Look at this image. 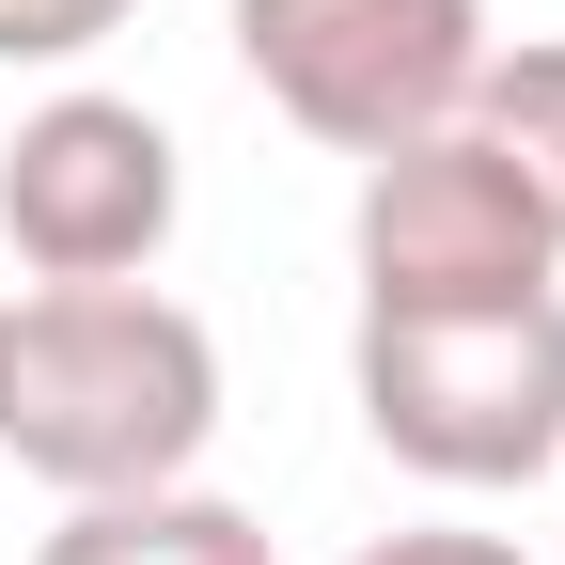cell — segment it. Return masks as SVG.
<instances>
[{
	"instance_id": "cell-9",
	"label": "cell",
	"mask_w": 565,
	"mask_h": 565,
	"mask_svg": "<svg viewBox=\"0 0 565 565\" xmlns=\"http://www.w3.org/2000/svg\"><path fill=\"white\" fill-rule=\"evenodd\" d=\"M362 565H519V534H456V519H424V534H377Z\"/></svg>"
},
{
	"instance_id": "cell-8",
	"label": "cell",
	"mask_w": 565,
	"mask_h": 565,
	"mask_svg": "<svg viewBox=\"0 0 565 565\" xmlns=\"http://www.w3.org/2000/svg\"><path fill=\"white\" fill-rule=\"evenodd\" d=\"M141 17V0H0V63H79Z\"/></svg>"
},
{
	"instance_id": "cell-7",
	"label": "cell",
	"mask_w": 565,
	"mask_h": 565,
	"mask_svg": "<svg viewBox=\"0 0 565 565\" xmlns=\"http://www.w3.org/2000/svg\"><path fill=\"white\" fill-rule=\"evenodd\" d=\"M456 126H471L487 158L534 189V221L565 236V32H534V47H487V63H471V95H456Z\"/></svg>"
},
{
	"instance_id": "cell-1",
	"label": "cell",
	"mask_w": 565,
	"mask_h": 565,
	"mask_svg": "<svg viewBox=\"0 0 565 565\" xmlns=\"http://www.w3.org/2000/svg\"><path fill=\"white\" fill-rule=\"evenodd\" d=\"M221 440V345L158 282H32L0 299V456L63 503L189 487Z\"/></svg>"
},
{
	"instance_id": "cell-2",
	"label": "cell",
	"mask_w": 565,
	"mask_h": 565,
	"mask_svg": "<svg viewBox=\"0 0 565 565\" xmlns=\"http://www.w3.org/2000/svg\"><path fill=\"white\" fill-rule=\"evenodd\" d=\"M377 456L424 487H534L565 456V299H503V315H362L345 345Z\"/></svg>"
},
{
	"instance_id": "cell-6",
	"label": "cell",
	"mask_w": 565,
	"mask_h": 565,
	"mask_svg": "<svg viewBox=\"0 0 565 565\" xmlns=\"http://www.w3.org/2000/svg\"><path fill=\"white\" fill-rule=\"evenodd\" d=\"M32 565H282V534L221 487H126V503H63V534H32Z\"/></svg>"
},
{
	"instance_id": "cell-4",
	"label": "cell",
	"mask_w": 565,
	"mask_h": 565,
	"mask_svg": "<svg viewBox=\"0 0 565 565\" xmlns=\"http://www.w3.org/2000/svg\"><path fill=\"white\" fill-rule=\"evenodd\" d=\"M345 267H362V315H503V299H550L565 236L534 221V189L471 126H424L393 158H362Z\"/></svg>"
},
{
	"instance_id": "cell-5",
	"label": "cell",
	"mask_w": 565,
	"mask_h": 565,
	"mask_svg": "<svg viewBox=\"0 0 565 565\" xmlns=\"http://www.w3.org/2000/svg\"><path fill=\"white\" fill-rule=\"evenodd\" d=\"M173 204H189V173L141 95H47L0 141V236L32 282H141L173 252Z\"/></svg>"
},
{
	"instance_id": "cell-3",
	"label": "cell",
	"mask_w": 565,
	"mask_h": 565,
	"mask_svg": "<svg viewBox=\"0 0 565 565\" xmlns=\"http://www.w3.org/2000/svg\"><path fill=\"white\" fill-rule=\"evenodd\" d=\"M236 63L299 141L393 158V141L456 126L487 63V0H236Z\"/></svg>"
}]
</instances>
